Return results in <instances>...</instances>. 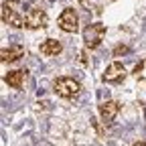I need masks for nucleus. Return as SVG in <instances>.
<instances>
[{
    "instance_id": "nucleus-1",
    "label": "nucleus",
    "mask_w": 146,
    "mask_h": 146,
    "mask_svg": "<svg viewBox=\"0 0 146 146\" xmlns=\"http://www.w3.org/2000/svg\"><path fill=\"white\" fill-rule=\"evenodd\" d=\"M25 16H27V12L21 8V0H4L2 2V23L4 25L23 29V27H27Z\"/></svg>"
},
{
    "instance_id": "nucleus-2",
    "label": "nucleus",
    "mask_w": 146,
    "mask_h": 146,
    "mask_svg": "<svg viewBox=\"0 0 146 146\" xmlns=\"http://www.w3.org/2000/svg\"><path fill=\"white\" fill-rule=\"evenodd\" d=\"M53 91H55L59 98L73 100V98L79 96L81 85L73 79V77H57V79H55V83H53Z\"/></svg>"
},
{
    "instance_id": "nucleus-3",
    "label": "nucleus",
    "mask_w": 146,
    "mask_h": 146,
    "mask_svg": "<svg viewBox=\"0 0 146 146\" xmlns=\"http://www.w3.org/2000/svg\"><path fill=\"white\" fill-rule=\"evenodd\" d=\"M104 35H106V25L102 23H94V25H87L83 29V43L87 49H98L100 43L104 41Z\"/></svg>"
},
{
    "instance_id": "nucleus-4",
    "label": "nucleus",
    "mask_w": 146,
    "mask_h": 146,
    "mask_svg": "<svg viewBox=\"0 0 146 146\" xmlns=\"http://www.w3.org/2000/svg\"><path fill=\"white\" fill-rule=\"evenodd\" d=\"M25 21H27V29H45L49 23V16L43 8H29Z\"/></svg>"
},
{
    "instance_id": "nucleus-5",
    "label": "nucleus",
    "mask_w": 146,
    "mask_h": 146,
    "mask_svg": "<svg viewBox=\"0 0 146 146\" xmlns=\"http://www.w3.org/2000/svg\"><path fill=\"white\" fill-rule=\"evenodd\" d=\"M79 18H77V12L75 8H65L61 14H59V29L63 33H75L79 27Z\"/></svg>"
},
{
    "instance_id": "nucleus-6",
    "label": "nucleus",
    "mask_w": 146,
    "mask_h": 146,
    "mask_svg": "<svg viewBox=\"0 0 146 146\" xmlns=\"http://www.w3.org/2000/svg\"><path fill=\"white\" fill-rule=\"evenodd\" d=\"M126 75H128V73H126V67H124L122 63L114 61L112 65L106 69V73H104V81H106V83H120V81L126 79Z\"/></svg>"
},
{
    "instance_id": "nucleus-7",
    "label": "nucleus",
    "mask_w": 146,
    "mask_h": 146,
    "mask_svg": "<svg viewBox=\"0 0 146 146\" xmlns=\"http://www.w3.org/2000/svg\"><path fill=\"white\" fill-rule=\"evenodd\" d=\"M118 112H120V104L118 102H104L102 106H100V116H102V120L108 124V122H112L116 116H118Z\"/></svg>"
},
{
    "instance_id": "nucleus-8",
    "label": "nucleus",
    "mask_w": 146,
    "mask_h": 146,
    "mask_svg": "<svg viewBox=\"0 0 146 146\" xmlns=\"http://www.w3.org/2000/svg\"><path fill=\"white\" fill-rule=\"evenodd\" d=\"M27 77V71L23 69H16V71H8L4 75V83H8L12 89H21L23 87V81Z\"/></svg>"
},
{
    "instance_id": "nucleus-9",
    "label": "nucleus",
    "mask_w": 146,
    "mask_h": 146,
    "mask_svg": "<svg viewBox=\"0 0 146 146\" xmlns=\"http://www.w3.org/2000/svg\"><path fill=\"white\" fill-rule=\"evenodd\" d=\"M23 53H25L23 45H12V47H8V49H2V51H0V59H2V63H12V61H16L18 57H23Z\"/></svg>"
},
{
    "instance_id": "nucleus-10",
    "label": "nucleus",
    "mask_w": 146,
    "mask_h": 146,
    "mask_svg": "<svg viewBox=\"0 0 146 146\" xmlns=\"http://www.w3.org/2000/svg\"><path fill=\"white\" fill-rule=\"evenodd\" d=\"M63 51V45L59 41H55V39H47L41 43V53L47 55V57H55V55H59Z\"/></svg>"
},
{
    "instance_id": "nucleus-11",
    "label": "nucleus",
    "mask_w": 146,
    "mask_h": 146,
    "mask_svg": "<svg viewBox=\"0 0 146 146\" xmlns=\"http://www.w3.org/2000/svg\"><path fill=\"white\" fill-rule=\"evenodd\" d=\"M120 53H126V47H116V49H114V55H116V57H118Z\"/></svg>"
},
{
    "instance_id": "nucleus-12",
    "label": "nucleus",
    "mask_w": 146,
    "mask_h": 146,
    "mask_svg": "<svg viewBox=\"0 0 146 146\" xmlns=\"http://www.w3.org/2000/svg\"><path fill=\"white\" fill-rule=\"evenodd\" d=\"M134 146H146V142H136Z\"/></svg>"
},
{
    "instance_id": "nucleus-13",
    "label": "nucleus",
    "mask_w": 146,
    "mask_h": 146,
    "mask_svg": "<svg viewBox=\"0 0 146 146\" xmlns=\"http://www.w3.org/2000/svg\"><path fill=\"white\" fill-rule=\"evenodd\" d=\"M31 2H33V0H31Z\"/></svg>"
}]
</instances>
